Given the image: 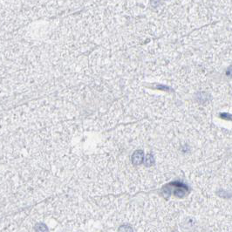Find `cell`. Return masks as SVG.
Returning a JSON list of instances; mask_svg holds the SVG:
<instances>
[{
    "mask_svg": "<svg viewBox=\"0 0 232 232\" xmlns=\"http://www.w3.org/2000/svg\"><path fill=\"white\" fill-rule=\"evenodd\" d=\"M172 185L175 187V196L177 197H183L188 191V187L182 182H173Z\"/></svg>",
    "mask_w": 232,
    "mask_h": 232,
    "instance_id": "1",
    "label": "cell"
},
{
    "mask_svg": "<svg viewBox=\"0 0 232 232\" xmlns=\"http://www.w3.org/2000/svg\"><path fill=\"white\" fill-rule=\"evenodd\" d=\"M144 156L143 151L141 150H136L135 152L133 154L132 156V162L134 165H140L143 162Z\"/></svg>",
    "mask_w": 232,
    "mask_h": 232,
    "instance_id": "2",
    "label": "cell"
},
{
    "mask_svg": "<svg viewBox=\"0 0 232 232\" xmlns=\"http://www.w3.org/2000/svg\"><path fill=\"white\" fill-rule=\"evenodd\" d=\"M37 232H49L48 228L46 227V225H45L43 224H40L37 225L35 227Z\"/></svg>",
    "mask_w": 232,
    "mask_h": 232,
    "instance_id": "3",
    "label": "cell"
},
{
    "mask_svg": "<svg viewBox=\"0 0 232 232\" xmlns=\"http://www.w3.org/2000/svg\"><path fill=\"white\" fill-rule=\"evenodd\" d=\"M119 232H134L133 229L131 226H128V225H122L119 228Z\"/></svg>",
    "mask_w": 232,
    "mask_h": 232,
    "instance_id": "4",
    "label": "cell"
},
{
    "mask_svg": "<svg viewBox=\"0 0 232 232\" xmlns=\"http://www.w3.org/2000/svg\"><path fill=\"white\" fill-rule=\"evenodd\" d=\"M154 162H155V160H154V157H153L152 155H148L147 156V159H146L147 166H151V165L154 164Z\"/></svg>",
    "mask_w": 232,
    "mask_h": 232,
    "instance_id": "5",
    "label": "cell"
}]
</instances>
